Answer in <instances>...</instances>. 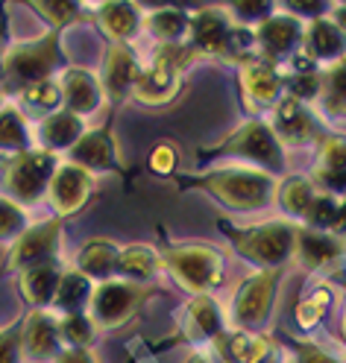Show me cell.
Returning <instances> with one entry per match:
<instances>
[{"mask_svg":"<svg viewBox=\"0 0 346 363\" xmlns=\"http://www.w3.org/2000/svg\"><path fill=\"white\" fill-rule=\"evenodd\" d=\"M194 188L209 191L217 202L232 211H259L276 199V179L259 167H223L191 179Z\"/></svg>","mask_w":346,"mask_h":363,"instance_id":"6da1fadb","label":"cell"},{"mask_svg":"<svg viewBox=\"0 0 346 363\" xmlns=\"http://www.w3.org/2000/svg\"><path fill=\"white\" fill-rule=\"evenodd\" d=\"M223 225L226 238L235 243L241 258L256 264V269H279L293 258V240H296V225L285 220H267L259 225H247V229H235V225Z\"/></svg>","mask_w":346,"mask_h":363,"instance_id":"7a4b0ae2","label":"cell"},{"mask_svg":"<svg viewBox=\"0 0 346 363\" xmlns=\"http://www.w3.org/2000/svg\"><path fill=\"white\" fill-rule=\"evenodd\" d=\"M161 264L194 296H209L215 287L223 284V252L209 243H176L158 252Z\"/></svg>","mask_w":346,"mask_h":363,"instance_id":"3957f363","label":"cell"},{"mask_svg":"<svg viewBox=\"0 0 346 363\" xmlns=\"http://www.w3.org/2000/svg\"><path fill=\"white\" fill-rule=\"evenodd\" d=\"M215 152L241 155L247 162L259 164V170H264L270 176L285 170V150L279 147V141H276V135L267 126V121H259V118H252L244 126H238Z\"/></svg>","mask_w":346,"mask_h":363,"instance_id":"277c9868","label":"cell"},{"mask_svg":"<svg viewBox=\"0 0 346 363\" xmlns=\"http://www.w3.org/2000/svg\"><path fill=\"white\" fill-rule=\"evenodd\" d=\"M144 296H147L144 287L129 284L124 279L103 281V284L94 287V293H91L88 316L97 328H121L132 320L135 311L141 308Z\"/></svg>","mask_w":346,"mask_h":363,"instance_id":"5b68a950","label":"cell"},{"mask_svg":"<svg viewBox=\"0 0 346 363\" xmlns=\"http://www.w3.org/2000/svg\"><path fill=\"white\" fill-rule=\"evenodd\" d=\"M56 167H59V162H56L53 152L24 150V152H18L15 158H9V164L4 170L6 188L21 202H38L44 194H48Z\"/></svg>","mask_w":346,"mask_h":363,"instance_id":"8992f818","label":"cell"},{"mask_svg":"<svg viewBox=\"0 0 346 363\" xmlns=\"http://www.w3.org/2000/svg\"><path fill=\"white\" fill-rule=\"evenodd\" d=\"M276 287H279V272L276 269H256L252 276H247L241 281V287L235 293V302H232L235 328L256 331L270 320Z\"/></svg>","mask_w":346,"mask_h":363,"instance_id":"52a82bcc","label":"cell"},{"mask_svg":"<svg viewBox=\"0 0 346 363\" xmlns=\"http://www.w3.org/2000/svg\"><path fill=\"white\" fill-rule=\"evenodd\" d=\"M303 35H306V21L296 18L285 9L276 6V12L252 30L256 38V50L261 53L259 59L267 65H288V59L303 48Z\"/></svg>","mask_w":346,"mask_h":363,"instance_id":"ba28073f","label":"cell"},{"mask_svg":"<svg viewBox=\"0 0 346 363\" xmlns=\"http://www.w3.org/2000/svg\"><path fill=\"white\" fill-rule=\"evenodd\" d=\"M59 62V44L56 35L38 38L36 44H24V48H15L6 62H4V82L9 88H30L38 85L44 79H50L53 67Z\"/></svg>","mask_w":346,"mask_h":363,"instance_id":"9c48e42d","label":"cell"},{"mask_svg":"<svg viewBox=\"0 0 346 363\" xmlns=\"http://www.w3.org/2000/svg\"><path fill=\"white\" fill-rule=\"evenodd\" d=\"M182 67L185 65L176 59L173 48H161L158 56L138 77L132 97L141 106H168L182 88Z\"/></svg>","mask_w":346,"mask_h":363,"instance_id":"30bf717a","label":"cell"},{"mask_svg":"<svg viewBox=\"0 0 346 363\" xmlns=\"http://www.w3.org/2000/svg\"><path fill=\"white\" fill-rule=\"evenodd\" d=\"M232 18L226 15V9L217 6H205L197 15H191V24H188V38L182 48H188V53L194 59L202 56H229V44H232L235 35Z\"/></svg>","mask_w":346,"mask_h":363,"instance_id":"8fae6325","label":"cell"},{"mask_svg":"<svg viewBox=\"0 0 346 363\" xmlns=\"http://www.w3.org/2000/svg\"><path fill=\"white\" fill-rule=\"evenodd\" d=\"M238 82H241V94H244V106L259 115V111L273 108L276 103L282 100V74L279 67H273L267 62L256 59H247L238 65Z\"/></svg>","mask_w":346,"mask_h":363,"instance_id":"7c38bea8","label":"cell"},{"mask_svg":"<svg viewBox=\"0 0 346 363\" xmlns=\"http://www.w3.org/2000/svg\"><path fill=\"white\" fill-rule=\"evenodd\" d=\"M267 126L273 129L279 147H306V144L320 138L317 135L320 129H317L311 108L306 103L288 97V94L270 108V123Z\"/></svg>","mask_w":346,"mask_h":363,"instance_id":"4fadbf2b","label":"cell"},{"mask_svg":"<svg viewBox=\"0 0 346 363\" xmlns=\"http://www.w3.org/2000/svg\"><path fill=\"white\" fill-rule=\"evenodd\" d=\"M59 235H62V223L50 220V223H41L33 225L21 235L9 252V269H30L38 264H48L56 255V246H59Z\"/></svg>","mask_w":346,"mask_h":363,"instance_id":"5bb4252c","label":"cell"},{"mask_svg":"<svg viewBox=\"0 0 346 363\" xmlns=\"http://www.w3.org/2000/svg\"><path fill=\"white\" fill-rule=\"evenodd\" d=\"M141 71H144V65L138 62L129 44H112L103 62V79H100L103 97H109L112 103H121L124 97H129Z\"/></svg>","mask_w":346,"mask_h":363,"instance_id":"9a60e30c","label":"cell"},{"mask_svg":"<svg viewBox=\"0 0 346 363\" xmlns=\"http://www.w3.org/2000/svg\"><path fill=\"white\" fill-rule=\"evenodd\" d=\"M91 188H94V179H91L88 170H82L77 164H59L50 179L48 196L59 214H77L88 202Z\"/></svg>","mask_w":346,"mask_h":363,"instance_id":"2e32d148","label":"cell"},{"mask_svg":"<svg viewBox=\"0 0 346 363\" xmlns=\"http://www.w3.org/2000/svg\"><path fill=\"white\" fill-rule=\"evenodd\" d=\"M303 50L326 71V67L337 65L346 59V35L329 15H320L306 21V35H303Z\"/></svg>","mask_w":346,"mask_h":363,"instance_id":"e0dca14e","label":"cell"},{"mask_svg":"<svg viewBox=\"0 0 346 363\" xmlns=\"http://www.w3.org/2000/svg\"><path fill=\"white\" fill-rule=\"evenodd\" d=\"M182 328L191 343L202 346V343H215V340L229 328L220 302L212 296H194L185 308H182Z\"/></svg>","mask_w":346,"mask_h":363,"instance_id":"ac0fdd59","label":"cell"},{"mask_svg":"<svg viewBox=\"0 0 346 363\" xmlns=\"http://www.w3.org/2000/svg\"><path fill=\"white\" fill-rule=\"evenodd\" d=\"M59 91H62V103L65 111H71L77 118H85L91 111H97L103 106V85L100 79L82 71V67H67L59 79Z\"/></svg>","mask_w":346,"mask_h":363,"instance_id":"d6986e66","label":"cell"},{"mask_svg":"<svg viewBox=\"0 0 346 363\" xmlns=\"http://www.w3.org/2000/svg\"><path fill=\"white\" fill-rule=\"evenodd\" d=\"M293 258L311 272L332 269L343 258V240L332 232H314V229H296L293 240Z\"/></svg>","mask_w":346,"mask_h":363,"instance_id":"ffe728a7","label":"cell"},{"mask_svg":"<svg viewBox=\"0 0 346 363\" xmlns=\"http://www.w3.org/2000/svg\"><path fill=\"white\" fill-rule=\"evenodd\" d=\"M212 346L226 363H264L273 354V343L264 334L241 328H226Z\"/></svg>","mask_w":346,"mask_h":363,"instance_id":"44dd1931","label":"cell"},{"mask_svg":"<svg viewBox=\"0 0 346 363\" xmlns=\"http://www.w3.org/2000/svg\"><path fill=\"white\" fill-rule=\"evenodd\" d=\"M71 164L82 170H118V152H114V141L109 126L100 129H85L82 138L71 147Z\"/></svg>","mask_w":346,"mask_h":363,"instance_id":"7402d4cb","label":"cell"},{"mask_svg":"<svg viewBox=\"0 0 346 363\" xmlns=\"http://www.w3.org/2000/svg\"><path fill=\"white\" fill-rule=\"evenodd\" d=\"M314 176L326 188V194L346 196V138L343 135H329V138L320 141Z\"/></svg>","mask_w":346,"mask_h":363,"instance_id":"603a6c76","label":"cell"},{"mask_svg":"<svg viewBox=\"0 0 346 363\" xmlns=\"http://www.w3.org/2000/svg\"><path fill=\"white\" fill-rule=\"evenodd\" d=\"M21 346L33 360H50L62 352V340H59V328L50 313L36 311L27 316L24 323V334H21Z\"/></svg>","mask_w":346,"mask_h":363,"instance_id":"cb8c5ba5","label":"cell"},{"mask_svg":"<svg viewBox=\"0 0 346 363\" xmlns=\"http://www.w3.org/2000/svg\"><path fill=\"white\" fill-rule=\"evenodd\" d=\"M118 255H121V246H114L112 240L106 238L88 240L77 255V272H82L88 281H97V284L112 281L114 272H118Z\"/></svg>","mask_w":346,"mask_h":363,"instance_id":"d4e9b609","label":"cell"},{"mask_svg":"<svg viewBox=\"0 0 346 363\" xmlns=\"http://www.w3.org/2000/svg\"><path fill=\"white\" fill-rule=\"evenodd\" d=\"M97 24L112 44H126L141 33L144 15L135 4H103L97 9Z\"/></svg>","mask_w":346,"mask_h":363,"instance_id":"484cf974","label":"cell"},{"mask_svg":"<svg viewBox=\"0 0 346 363\" xmlns=\"http://www.w3.org/2000/svg\"><path fill=\"white\" fill-rule=\"evenodd\" d=\"M188 24H191L188 12H182L176 6H165V9H156V12L144 15L141 30L153 41H158L161 48H182L188 38Z\"/></svg>","mask_w":346,"mask_h":363,"instance_id":"4316f807","label":"cell"},{"mask_svg":"<svg viewBox=\"0 0 346 363\" xmlns=\"http://www.w3.org/2000/svg\"><path fill=\"white\" fill-rule=\"evenodd\" d=\"M82 135H85V121L71 115V111H53L38 126V141L44 152H53V155L62 150H71Z\"/></svg>","mask_w":346,"mask_h":363,"instance_id":"83f0119b","label":"cell"},{"mask_svg":"<svg viewBox=\"0 0 346 363\" xmlns=\"http://www.w3.org/2000/svg\"><path fill=\"white\" fill-rule=\"evenodd\" d=\"M158 267H161L158 249H153L150 243H129L118 255V272L124 276V281L138 284V287L150 279H156Z\"/></svg>","mask_w":346,"mask_h":363,"instance_id":"f1b7e54d","label":"cell"},{"mask_svg":"<svg viewBox=\"0 0 346 363\" xmlns=\"http://www.w3.org/2000/svg\"><path fill=\"white\" fill-rule=\"evenodd\" d=\"M59 279H62V269H59L56 261L30 267V269L21 272V293H24L27 302L36 305V308H41V305H53Z\"/></svg>","mask_w":346,"mask_h":363,"instance_id":"f546056e","label":"cell"},{"mask_svg":"<svg viewBox=\"0 0 346 363\" xmlns=\"http://www.w3.org/2000/svg\"><path fill=\"white\" fill-rule=\"evenodd\" d=\"M91 293H94V281H88L77 269H67V272H62V279H59L53 305L59 311H65V313H85L88 302H91Z\"/></svg>","mask_w":346,"mask_h":363,"instance_id":"4dcf8cb0","label":"cell"},{"mask_svg":"<svg viewBox=\"0 0 346 363\" xmlns=\"http://www.w3.org/2000/svg\"><path fill=\"white\" fill-rule=\"evenodd\" d=\"M276 196H279L282 208H285L291 217L306 220V214H308V208H311V202H314V196H317V188H314V182H311V179H306V176H293V179L285 182L279 191H276Z\"/></svg>","mask_w":346,"mask_h":363,"instance_id":"1f68e13d","label":"cell"},{"mask_svg":"<svg viewBox=\"0 0 346 363\" xmlns=\"http://www.w3.org/2000/svg\"><path fill=\"white\" fill-rule=\"evenodd\" d=\"M332 299H335V290L326 287V284H320L317 290H311L306 299H299V305H296V311H293L296 325L303 328V331H314V328L323 323V316L329 313Z\"/></svg>","mask_w":346,"mask_h":363,"instance_id":"d6a6232c","label":"cell"},{"mask_svg":"<svg viewBox=\"0 0 346 363\" xmlns=\"http://www.w3.org/2000/svg\"><path fill=\"white\" fill-rule=\"evenodd\" d=\"M317 100L329 115H346V59L323 71V91Z\"/></svg>","mask_w":346,"mask_h":363,"instance_id":"836d02e7","label":"cell"},{"mask_svg":"<svg viewBox=\"0 0 346 363\" xmlns=\"http://www.w3.org/2000/svg\"><path fill=\"white\" fill-rule=\"evenodd\" d=\"M59 340L67 343V349H88L97 337V325L91 323L88 313H65L62 320H56Z\"/></svg>","mask_w":346,"mask_h":363,"instance_id":"e575fe53","label":"cell"},{"mask_svg":"<svg viewBox=\"0 0 346 363\" xmlns=\"http://www.w3.org/2000/svg\"><path fill=\"white\" fill-rule=\"evenodd\" d=\"M0 150H15V152L30 150L27 121H24V115H21L15 106L0 108Z\"/></svg>","mask_w":346,"mask_h":363,"instance_id":"d590c367","label":"cell"},{"mask_svg":"<svg viewBox=\"0 0 346 363\" xmlns=\"http://www.w3.org/2000/svg\"><path fill=\"white\" fill-rule=\"evenodd\" d=\"M337 206H340V199L332 196V194H317L314 202H311V208L306 214V229H314V232H332V225L337 220Z\"/></svg>","mask_w":346,"mask_h":363,"instance_id":"8d00e7d4","label":"cell"},{"mask_svg":"<svg viewBox=\"0 0 346 363\" xmlns=\"http://www.w3.org/2000/svg\"><path fill=\"white\" fill-rule=\"evenodd\" d=\"M21 100L33 108H41V111H53L62 106V91H59V82L53 79H44L38 85H30L21 91Z\"/></svg>","mask_w":346,"mask_h":363,"instance_id":"74e56055","label":"cell"},{"mask_svg":"<svg viewBox=\"0 0 346 363\" xmlns=\"http://www.w3.org/2000/svg\"><path fill=\"white\" fill-rule=\"evenodd\" d=\"M27 232V211L12 199H0V240H18Z\"/></svg>","mask_w":346,"mask_h":363,"instance_id":"f35d334b","label":"cell"},{"mask_svg":"<svg viewBox=\"0 0 346 363\" xmlns=\"http://www.w3.org/2000/svg\"><path fill=\"white\" fill-rule=\"evenodd\" d=\"M273 12H276V4H264V0H261V4H232L226 9V15L232 18V24L247 27V30L249 27L256 30L259 24H264Z\"/></svg>","mask_w":346,"mask_h":363,"instance_id":"ab89813d","label":"cell"},{"mask_svg":"<svg viewBox=\"0 0 346 363\" xmlns=\"http://www.w3.org/2000/svg\"><path fill=\"white\" fill-rule=\"evenodd\" d=\"M147 167H150V173H156V176H171V173L179 167V152H176V147L168 144V141H161V144L150 152Z\"/></svg>","mask_w":346,"mask_h":363,"instance_id":"60d3db41","label":"cell"},{"mask_svg":"<svg viewBox=\"0 0 346 363\" xmlns=\"http://www.w3.org/2000/svg\"><path fill=\"white\" fill-rule=\"evenodd\" d=\"M36 12H41L53 27H65L71 21H80V6L77 4H33Z\"/></svg>","mask_w":346,"mask_h":363,"instance_id":"b9f144b4","label":"cell"},{"mask_svg":"<svg viewBox=\"0 0 346 363\" xmlns=\"http://www.w3.org/2000/svg\"><path fill=\"white\" fill-rule=\"evenodd\" d=\"M296 363H340L332 352H326V349H320V346H314V343H296Z\"/></svg>","mask_w":346,"mask_h":363,"instance_id":"7bdbcfd3","label":"cell"},{"mask_svg":"<svg viewBox=\"0 0 346 363\" xmlns=\"http://www.w3.org/2000/svg\"><path fill=\"white\" fill-rule=\"evenodd\" d=\"M21 357V337L15 331L0 334V363H18Z\"/></svg>","mask_w":346,"mask_h":363,"instance_id":"ee69618b","label":"cell"},{"mask_svg":"<svg viewBox=\"0 0 346 363\" xmlns=\"http://www.w3.org/2000/svg\"><path fill=\"white\" fill-rule=\"evenodd\" d=\"M56 363H97V357L88 349H65L56 354Z\"/></svg>","mask_w":346,"mask_h":363,"instance_id":"f6af8a7d","label":"cell"},{"mask_svg":"<svg viewBox=\"0 0 346 363\" xmlns=\"http://www.w3.org/2000/svg\"><path fill=\"white\" fill-rule=\"evenodd\" d=\"M332 235L346 243V196L340 199V206H337V220H335V225H332Z\"/></svg>","mask_w":346,"mask_h":363,"instance_id":"bcb514c9","label":"cell"},{"mask_svg":"<svg viewBox=\"0 0 346 363\" xmlns=\"http://www.w3.org/2000/svg\"><path fill=\"white\" fill-rule=\"evenodd\" d=\"M332 21H335V24L340 27V33L346 35V4H335L332 6V15H329Z\"/></svg>","mask_w":346,"mask_h":363,"instance_id":"7dc6e473","label":"cell"},{"mask_svg":"<svg viewBox=\"0 0 346 363\" xmlns=\"http://www.w3.org/2000/svg\"><path fill=\"white\" fill-rule=\"evenodd\" d=\"M188 363H212V360L205 357L202 352H197V354H191V357H188Z\"/></svg>","mask_w":346,"mask_h":363,"instance_id":"c3c4849f","label":"cell"},{"mask_svg":"<svg viewBox=\"0 0 346 363\" xmlns=\"http://www.w3.org/2000/svg\"><path fill=\"white\" fill-rule=\"evenodd\" d=\"M343 340H346V305H343Z\"/></svg>","mask_w":346,"mask_h":363,"instance_id":"681fc988","label":"cell"},{"mask_svg":"<svg viewBox=\"0 0 346 363\" xmlns=\"http://www.w3.org/2000/svg\"><path fill=\"white\" fill-rule=\"evenodd\" d=\"M0 85H4V62H0Z\"/></svg>","mask_w":346,"mask_h":363,"instance_id":"f907efd6","label":"cell"}]
</instances>
